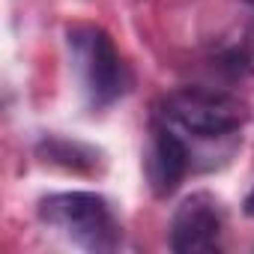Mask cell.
Wrapping results in <instances>:
<instances>
[{"instance_id": "cell-6", "label": "cell", "mask_w": 254, "mask_h": 254, "mask_svg": "<svg viewBox=\"0 0 254 254\" xmlns=\"http://www.w3.org/2000/svg\"><path fill=\"white\" fill-rule=\"evenodd\" d=\"M245 66L254 72V30H251V36H248V42H245Z\"/></svg>"}, {"instance_id": "cell-5", "label": "cell", "mask_w": 254, "mask_h": 254, "mask_svg": "<svg viewBox=\"0 0 254 254\" xmlns=\"http://www.w3.org/2000/svg\"><path fill=\"white\" fill-rule=\"evenodd\" d=\"M191 168V150L183 141V132L165 120L153 129L147 153V177L156 194H171Z\"/></svg>"}, {"instance_id": "cell-3", "label": "cell", "mask_w": 254, "mask_h": 254, "mask_svg": "<svg viewBox=\"0 0 254 254\" xmlns=\"http://www.w3.org/2000/svg\"><path fill=\"white\" fill-rule=\"evenodd\" d=\"M39 215L87 251H114L120 245V224L108 200L93 191L48 194L39 203Z\"/></svg>"}, {"instance_id": "cell-4", "label": "cell", "mask_w": 254, "mask_h": 254, "mask_svg": "<svg viewBox=\"0 0 254 254\" xmlns=\"http://www.w3.org/2000/svg\"><path fill=\"white\" fill-rule=\"evenodd\" d=\"M221 230H224V215L218 200L206 191H197L186 197L171 218V248L180 254L215 251L221 242Z\"/></svg>"}, {"instance_id": "cell-7", "label": "cell", "mask_w": 254, "mask_h": 254, "mask_svg": "<svg viewBox=\"0 0 254 254\" xmlns=\"http://www.w3.org/2000/svg\"><path fill=\"white\" fill-rule=\"evenodd\" d=\"M245 212H248V215L254 218V191H251V194L245 197Z\"/></svg>"}, {"instance_id": "cell-2", "label": "cell", "mask_w": 254, "mask_h": 254, "mask_svg": "<svg viewBox=\"0 0 254 254\" xmlns=\"http://www.w3.org/2000/svg\"><path fill=\"white\" fill-rule=\"evenodd\" d=\"M165 120L183 135L200 141H221L242 129L248 120L245 102L230 93L206 90V87H183L165 99Z\"/></svg>"}, {"instance_id": "cell-1", "label": "cell", "mask_w": 254, "mask_h": 254, "mask_svg": "<svg viewBox=\"0 0 254 254\" xmlns=\"http://www.w3.org/2000/svg\"><path fill=\"white\" fill-rule=\"evenodd\" d=\"M72 69L93 108H105L129 90V66L123 63L114 39L96 24H75L66 30Z\"/></svg>"}]
</instances>
